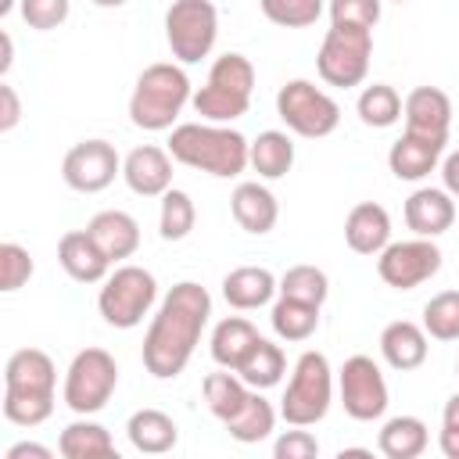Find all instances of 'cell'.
I'll return each instance as SVG.
<instances>
[{
	"instance_id": "1",
	"label": "cell",
	"mask_w": 459,
	"mask_h": 459,
	"mask_svg": "<svg viewBox=\"0 0 459 459\" xmlns=\"http://www.w3.org/2000/svg\"><path fill=\"white\" fill-rule=\"evenodd\" d=\"M208 316H212V294L194 280L176 283L165 294L143 337V369L158 380L179 377L208 326Z\"/></svg>"
},
{
	"instance_id": "2",
	"label": "cell",
	"mask_w": 459,
	"mask_h": 459,
	"mask_svg": "<svg viewBox=\"0 0 459 459\" xmlns=\"http://www.w3.org/2000/svg\"><path fill=\"white\" fill-rule=\"evenodd\" d=\"M169 154L172 161L208 172V176H240L251 165V143L244 133L219 126V122H183L169 136Z\"/></svg>"
},
{
	"instance_id": "3",
	"label": "cell",
	"mask_w": 459,
	"mask_h": 459,
	"mask_svg": "<svg viewBox=\"0 0 459 459\" xmlns=\"http://www.w3.org/2000/svg\"><path fill=\"white\" fill-rule=\"evenodd\" d=\"M54 359L39 348H18L4 366V416L18 427H39L54 412Z\"/></svg>"
},
{
	"instance_id": "4",
	"label": "cell",
	"mask_w": 459,
	"mask_h": 459,
	"mask_svg": "<svg viewBox=\"0 0 459 459\" xmlns=\"http://www.w3.org/2000/svg\"><path fill=\"white\" fill-rule=\"evenodd\" d=\"M186 100H194L186 72L172 61H158L140 72L133 97H129V118L136 129L161 133V129H172V122L186 108Z\"/></svg>"
},
{
	"instance_id": "5",
	"label": "cell",
	"mask_w": 459,
	"mask_h": 459,
	"mask_svg": "<svg viewBox=\"0 0 459 459\" xmlns=\"http://www.w3.org/2000/svg\"><path fill=\"white\" fill-rule=\"evenodd\" d=\"M251 90H255V65L244 57V54H222L215 57L212 72H208V82L194 93V111L204 118V122H233L240 115H247L251 108Z\"/></svg>"
},
{
	"instance_id": "6",
	"label": "cell",
	"mask_w": 459,
	"mask_h": 459,
	"mask_svg": "<svg viewBox=\"0 0 459 459\" xmlns=\"http://www.w3.org/2000/svg\"><path fill=\"white\" fill-rule=\"evenodd\" d=\"M333 402V373L323 351H301L290 373V384L280 402V416L290 427H312L330 412Z\"/></svg>"
},
{
	"instance_id": "7",
	"label": "cell",
	"mask_w": 459,
	"mask_h": 459,
	"mask_svg": "<svg viewBox=\"0 0 459 459\" xmlns=\"http://www.w3.org/2000/svg\"><path fill=\"white\" fill-rule=\"evenodd\" d=\"M369 57H373V29L330 25L323 36V47L316 54V68H319L323 82L348 90L366 79Z\"/></svg>"
},
{
	"instance_id": "8",
	"label": "cell",
	"mask_w": 459,
	"mask_h": 459,
	"mask_svg": "<svg viewBox=\"0 0 459 459\" xmlns=\"http://www.w3.org/2000/svg\"><path fill=\"white\" fill-rule=\"evenodd\" d=\"M154 298H158V280L140 265H122L104 280V287L97 294V308L108 326L133 330L143 323Z\"/></svg>"
},
{
	"instance_id": "9",
	"label": "cell",
	"mask_w": 459,
	"mask_h": 459,
	"mask_svg": "<svg viewBox=\"0 0 459 459\" xmlns=\"http://www.w3.org/2000/svg\"><path fill=\"white\" fill-rule=\"evenodd\" d=\"M219 36V11L212 0H176L165 11V39L179 65H197L212 54Z\"/></svg>"
},
{
	"instance_id": "10",
	"label": "cell",
	"mask_w": 459,
	"mask_h": 459,
	"mask_svg": "<svg viewBox=\"0 0 459 459\" xmlns=\"http://www.w3.org/2000/svg\"><path fill=\"white\" fill-rule=\"evenodd\" d=\"M276 115L283 118V126L305 140H319L330 136L341 122V108L333 97H326L316 82L308 79H290L280 86L276 93Z\"/></svg>"
},
{
	"instance_id": "11",
	"label": "cell",
	"mask_w": 459,
	"mask_h": 459,
	"mask_svg": "<svg viewBox=\"0 0 459 459\" xmlns=\"http://www.w3.org/2000/svg\"><path fill=\"white\" fill-rule=\"evenodd\" d=\"M118 387V366L104 348H82L65 373V405L79 416L100 412Z\"/></svg>"
},
{
	"instance_id": "12",
	"label": "cell",
	"mask_w": 459,
	"mask_h": 459,
	"mask_svg": "<svg viewBox=\"0 0 459 459\" xmlns=\"http://www.w3.org/2000/svg\"><path fill=\"white\" fill-rule=\"evenodd\" d=\"M337 387H341V405L351 420L369 423L387 412V380L369 355H351L337 373Z\"/></svg>"
},
{
	"instance_id": "13",
	"label": "cell",
	"mask_w": 459,
	"mask_h": 459,
	"mask_svg": "<svg viewBox=\"0 0 459 459\" xmlns=\"http://www.w3.org/2000/svg\"><path fill=\"white\" fill-rule=\"evenodd\" d=\"M437 269H441V251L430 237L398 240L377 255V273L394 290H412V287L427 283L430 276H437Z\"/></svg>"
},
{
	"instance_id": "14",
	"label": "cell",
	"mask_w": 459,
	"mask_h": 459,
	"mask_svg": "<svg viewBox=\"0 0 459 459\" xmlns=\"http://www.w3.org/2000/svg\"><path fill=\"white\" fill-rule=\"evenodd\" d=\"M122 172V161H118V151L108 143V140H82L75 143L65 161H61V176L72 190L79 194H100L104 186L115 183V176Z\"/></svg>"
},
{
	"instance_id": "15",
	"label": "cell",
	"mask_w": 459,
	"mask_h": 459,
	"mask_svg": "<svg viewBox=\"0 0 459 459\" xmlns=\"http://www.w3.org/2000/svg\"><path fill=\"white\" fill-rule=\"evenodd\" d=\"M445 143H448L445 136H427V133L405 129L402 140L391 143L387 165H391V172H394L398 179L416 183V179H423V176H430V172L437 169V161H441V154H445Z\"/></svg>"
},
{
	"instance_id": "16",
	"label": "cell",
	"mask_w": 459,
	"mask_h": 459,
	"mask_svg": "<svg viewBox=\"0 0 459 459\" xmlns=\"http://www.w3.org/2000/svg\"><path fill=\"white\" fill-rule=\"evenodd\" d=\"M122 179L140 197H161L172 186V158L154 143L133 147L122 161Z\"/></svg>"
},
{
	"instance_id": "17",
	"label": "cell",
	"mask_w": 459,
	"mask_h": 459,
	"mask_svg": "<svg viewBox=\"0 0 459 459\" xmlns=\"http://www.w3.org/2000/svg\"><path fill=\"white\" fill-rule=\"evenodd\" d=\"M57 262L75 283H104L111 258L97 247V240L86 230H72L57 240Z\"/></svg>"
},
{
	"instance_id": "18",
	"label": "cell",
	"mask_w": 459,
	"mask_h": 459,
	"mask_svg": "<svg viewBox=\"0 0 459 459\" xmlns=\"http://www.w3.org/2000/svg\"><path fill=\"white\" fill-rule=\"evenodd\" d=\"M344 240L355 255H380L391 244V215L377 201H362L344 219Z\"/></svg>"
},
{
	"instance_id": "19",
	"label": "cell",
	"mask_w": 459,
	"mask_h": 459,
	"mask_svg": "<svg viewBox=\"0 0 459 459\" xmlns=\"http://www.w3.org/2000/svg\"><path fill=\"white\" fill-rule=\"evenodd\" d=\"M405 129L412 133H427V136H445L448 140V126H452V100L445 90L437 86H416L405 97Z\"/></svg>"
},
{
	"instance_id": "20",
	"label": "cell",
	"mask_w": 459,
	"mask_h": 459,
	"mask_svg": "<svg viewBox=\"0 0 459 459\" xmlns=\"http://www.w3.org/2000/svg\"><path fill=\"white\" fill-rule=\"evenodd\" d=\"M455 222V204H452V194L448 190H434V186H423L416 194H409L405 201V226L416 233V237H441L448 226Z\"/></svg>"
},
{
	"instance_id": "21",
	"label": "cell",
	"mask_w": 459,
	"mask_h": 459,
	"mask_svg": "<svg viewBox=\"0 0 459 459\" xmlns=\"http://www.w3.org/2000/svg\"><path fill=\"white\" fill-rule=\"evenodd\" d=\"M427 351H430L427 330L416 326V323H409V319H394L380 333V355H384V362L391 369H402V373L420 369L427 362Z\"/></svg>"
},
{
	"instance_id": "22",
	"label": "cell",
	"mask_w": 459,
	"mask_h": 459,
	"mask_svg": "<svg viewBox=\"0 0 459 459\" xmlns=\"http://www.w3.org/2000/svg\"><path fill=\"white\" fill-rule=\"evenodd\" d=\"M86 233L97 240V247H100L111 262H122V258H129V255L140 247V222H136L129 212H118V208L97 212V215L90 219Z\"/></svg>"
},
{
	"instance_id": "23",
	"label": "cell",
	"mask_w": 459,
	"mask_h": 459,
	"mask_svg": "<svg viewBox=\"0 0 459 459\" xmlns=\"http://www.w3.org/2000/svg\"><path fill=\"white\" fill-rule=\"evenodd\" d=\"M276 290H280V283L265 265H240V269L226 273V280H222V298L237 312H251V308L269 305Z\"/></svg>"
},
{
	"instance_id": "24",
	"label": "cell",
	"mask_w": 459,
	"mask_h": 459,
	"mask_svg": "<svg viewBox=\"0 0 459 459\" xmlns=\"http://www.w3.org/2000/svg\"><path fill=\"white\" fill-rule=\"evenodd\" d=\"M230 208H233V219L240 222V230H247L255 237L269 233L280 219V204H276L273 190L262 183H240L230 197Z\"/></svg>"
},
{
	"instance_id": "25",
	"label": "cell",
	"mask_w": 459,
	"mask_h": 459,
	"mask_svg": "<svg viewBox=\"0 0 459 459\" xmlns=\"http://www.w3.org/2000/svg\"><path fill=\"white\" fill-rule=\"evenodd\" d=\"M126 437L136 452L143 455H161V452H172L176 441H179V427L172 423L169 412L161 409H136L126 423Z\"/></svg>"
},
{
	"instance_id": "26",
	"label": "cell",
	"mask_w": 459,
	"mask_h": 459,
	"mask_svg": "<svg viewBox=\"0 0 459 459\" xmlns=\"http://www.w3.org/2000/svg\"><path fill=\"white\" fill-rule=\"evenodd\" d=\"M258 344V330L244 319V316H230L212 330V359L222 369H233L251 355V348Z\"/></svg>"
},
{
	"instance_id": "27",
	"label": "cell",
	"mask_w": 459,
	"mask_h": 459,
	"mask_svg": "<svg viewBox=\"0 0 459 459\" xmlns=\"http://www.w3.org/2000/svg\"><path fill=\"white\" fill-rule=\"evenodd\" d=\"M427 441H430V434L420 416H391L377 434V448L387 459H416V455H423Z\"/></svg>"
},
{
	"instance_id": "28",
	"label": "cell",
	"mask_w": 459,
	"mask_h": 459,
	"mask_svg": "<svg viewBox=\"0 0 459 459\" xmlns=\"http://www.w3.org/2000/svg\"><path fill=\"white\" fill-rule=\"evenodd\" d=\"M57 452L65 459H111L115 455V441H111L108 427H100L93 420H75V423H68L61 430Z\"/></svg>"
},
{
	"instance_id": "29",
	"label": "cell",
	"mask_w": 459,
	"mask_h": 459,
	"mask_svg": "<svg viewBox=\"0 0 459 459\" xmlns=\"http://www.w3.org/2000/svg\"><path fill=\"white\" fill-rule=\"evenodd\" d=\"M283 373H287V359H283L280 344H273V341H265V337H258V344L251 348V355L237 366V377H240L247 387H255V391L276 387V384L283 380Z\"/></svg>"
},
{
	"instance_id": "30",
	"label": "cell",
	"mask_w": 459,
	"mask_h": 459,
	"mask_svg": "<svg viewBox=\"0 0 459 459\" xmlns=\"http://www.w3.org/2000/svg\"><path fill=\"white\" fill-rule=\"evenodd\" d=\"M290 165H294V143L287 133L265 129L258 133V140H251V169L262 179H280L290 172Z\"/></svg>"
},
{
	"instance_id": "31",
	"label": "cell",
	"mask_w": 459,
	"mask_h": 459,
	"mask_svg": "<svg viewBox=\"0 0 459 459\" xmlns=\"http://www.w3.org/2000/svg\"><path fill=\"white\" fill-rule=\"evenodd\" d=\"M273 427H276V409L251 387V394H247V402H244V409L233 416V420H226V430H230V437L233 441H240V445H255V441H265L269 434H273Z\"/></svg>"
},
{
	"instance_id": "32",
	"label": "cell",
	"mask_w": 459,
	"mask_h": 459,
	"mask_svg": "<svg viewBox=\"0 0 459 459\" xmlns=\"http://www.w3.org/2000/svg\"><path fill=\"white\" fill-rule=\"evenodd\" d=\"M201 387H204V402H208L212 416H219L222 423L233 420V416L244 409L247 394H251V387H247L233 369H226V373H208Z\"/></svg>"
},
{
	"instance_id": "33",
	"label": "cell",
	"mask_w": 459,
	"mask_h": 459,
	"mask_svg": "<svg viewBox=\"0 0 459 459\" xmlns=\"http://www.w3.org/2000/svg\"><path fill=\"white\" fill-rule=\"evenodd\" d=\"M402 108H405V100H402L398 90L387 86V82L366 86V90L359 93V104H355L362 126H369V129H387V126H394V122L402 118Z\"/></svg>"
},
{
	"instance_id": "34",
	"label": "cell",
	"mask_w": 459,
	"mask_h": 459,
	"mask_svg": "<svg viewBox=\"0 0 459 459\" xmlns=\"http://www.w3.org/2000/svg\"><path fill=\"white\" fill-rule=\"evenodd\" d=\"M276 337L283 341H308L319 326V305H305V301H294V298H280L273 305V316H269Z\"/></svg>"
},
{
	"instance_id": "35",
	"label": "cell",
	"mask_w": 459,
	"mask_h": 459,
	"mask_svg": "<svg viewBox=\"0 0 459 459\" xmlns=\"http://www.w3.org/2000/svg\"><path fill=\"white\" fill-rule=\"evenodd\" d=\"M194 222H197V208H194L190 194L169 186V190L161 194V215H158V233H161V240H183V237L194 230Z\"/></svg>"
},
{
	"instance_id": "36",
	"label": "cell",
	"mask_w": 459,
	"mask_h": 459,
	"mask_svg": "<svg viewBox=\"0 0 459 459\" xmlns=\"http://www.w3.org/2000/svg\"><path fill=\"white\" fill-rule=\"evenodd\" d=\"M326 294H330V280L316 265H290L280 276V298H294V301H305V305H319L323 308Z\"/></svg>"
},
{
	"instance_id": "37",
	"label": "cell",
	"mask_w": 459,
	"mask_h": 459,
	"mask_svg": "<svg viewBox=\"0 0 459 459\" xmlns=\"http://www.w3.org/2000/svg\"><path fill=\"white\" fill-rule=\"evenodd\" d=\"M423 330L434 341H459V290H441L423 305Z\"/></svg>"
},
{
	"instance_id": "38",
	"label": "cell",
	"mask_w": 459,
	"mask_h": 459,
	"mask_svg": "<svg viewBox=\"0 0 459 459\" xmlns=\"http://www.w3.org/2000/svg\"><path fill=\"white\" fill-rule=\"evenodd\" d=\"M258 7L273 25H283V29L316 25V18L323 14V0H258Z\"/></svg>"
},
{
	"instance_id": "39",
	"label": "cell",
	"mask_w": 459,
	"mask_h": 459,
	"mask_svg": "<svg viewBox=\"0 0 459 459\" xmlns=\"http://www.w3.org/2000/svg\"><path fill=\"white\" fill-rule=\"evenodd\" d=\"M29 276H32V258H29V251H25L22 244H14V240L0 244V290L11 294V290H18V287H25Z\"/></svg>"
},
{
	"instance_id": "40",
	"label": "cell",
	"mask_w": 459,
	"mask_h": 459,
	"mask_svg": "<svg viewBox=\"0 0 459 459\" xmlns=\"http://www.w3.org/2000/svg\"><path fill=\"white\" fill-rule=\"evenodd\" d=\"M380 22V0H330V25L373 29Z\"/></svg>"
},
{
	"instance_id": "41",
	"label": "cell",
	"mask_w": 459,
	"mask_h": 459,
	"mask_svg": "<svg viewBox=\"0 0 459 459\" xmlns=\"http://www.w3.org/2000/svg\"><path fill=\"white\" fill-rule=\"evenodd\" d=\"M18 7H22L25 25H29V29H39V32L57 29V25L68 18V11H72L68 0H22Z\"/></svg>"
},
{
	"instance_id": "42",
	"label": "cell",
	"mask_w": 459,
	"mask_h": 459,
	"mask_svg": "<svg viewBox=\"0 0 459 459\" xmlns=\"http://www.w3.org/2000/svg\"><path fill=\"white\" fill-rule=\"evenodd\" d=\"M276 459H316L319 455V441L308 430H283L273 445Z\"/></svg>"
},
{
	"instance_id": "43",
	"label": "cell",
	"mask_w": 459,
	"mask_h": 459,
	"mask_svg": "<svg viewBox=\"0 0 459 459\" xmlns=\"http://www.w3.org/2000/svg\"><path fill=\"white\" fill-rule=\"evenodd\" d=\"M22 118V104H18V93L11 82H0V133H11Z\"/></svg>"
},
{
	"instance_id": "44",
	"label": "cell",
	"mask_w": 459,
	"mask_h": 459,
	"mask_svg": "<svg viewBox=\"0 0 459 459\" xmlns=\"http://www.w3.org/2000/svg\"><path fill=\"white\" fill-rule=\"evenodd\" d=\"M441 179H445V190H448L452 197H459V151L445 154V161H441Z\"/></svg>"
},
{
	"instance_id": "45",
	"label": "cell",
	"mask_w": 459,
	"mask_h": 459,
	"mask_svg": "<svg viewBox=\"0 0 459 459\" xmlns=\"http://www.w3.org/2000/svg\"><path fill=\"white\" fill-rule=\"evenodd\" d=\"M50 459L54 452L47 448V445H36V441H18V445H11L7 448V459Z\"/></svg>"
},
{
	"instance_id": "46",
	"label": "cell",
	"mask_w": 459,
	"mask_h": 459,
	"mask_svg": "<svg viewBox=\"0 0 459 459\" xmlns=\"http://www.w3.org/2000/svg\"><path fill=\"white\" fill-rule=\"evenodd\" d=\"M437 445H441L445 459H459V427H441Z\"/></svg>"
},
{
	"instance_id": "47",
	"label": "cell",
	"mask_w": 459,
	"mask_h": 459,
	"mask_svg": "<svg viewBox=\"0 0 459 459\" xmlns=\"http://www.w3.org/2000/svg\"><path fill=\"white\" fill-rule=\"evenodd\" d=\"M441 427H459V391L445 402V412H441Z\"/></svg>"
},
{
	"instance_id": "48",
	"label": "cell",
	"mask_w": 459,
	"mask_h": 459,
	"mask_svg": "<svg viewBox=\"0 0 459 459\" xmlns=\"http://www.w3.org/2000/svg\"><path fill=\"white\" fill-rule=\"evenodd\" d=\"M0 43H4V57H0V75H7V72H11V61H14V43H11V36H7V32L0 36Z\"/></svg>"
},
{
	"instance_id": "49",
	"label": "cell",
	"mask_w": 459,
	"mask_h": 459,
	"mask_svg": "<svg viewBox=\"0 0 459 459\" xmlns=\"http://www.w3.org/2000/svg\"><path fill=\"white\" fill-rule=\"evenodd\" d=\"M93 4H97V7H122L126 0H93Z\"/></svg>"
},
{
	"instance_id": "50",
	"label": "cell",
	"mask_w": 459,
	"mask_h": 459,
	"mask_svg": "<svg viewBox=\"0 0 459 459\" xmlns=\"http://www.w3.org/2000/svg\"><path fill=\"white\" fill-rule=\"evenodd\" d=\"M11 7H14V0H0V14H11Z\"/></svg>"
},
{
	"instance_id": "51",
	"label": "cell",
	"mask_w": 459,
	"mask_h": 459,
	"mask_svg": "<svg viewBox=\"0 0 459 459\" xmlns=\"http://www.w3.org/2000/svg\"><path fill=\"white\" fill-rule=\"evenodd\" d=\"M394 4H405V0H394Z\"/></svg>"
}]
</instances>
